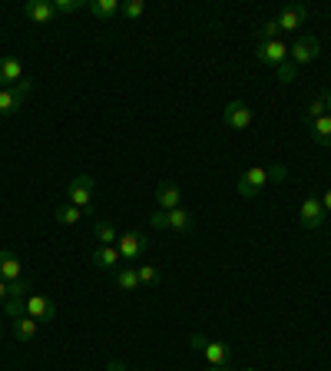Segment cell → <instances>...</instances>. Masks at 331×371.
<instances>
[{"label": "cell", "instance_id": "cell-21", "mask_svg": "<svg viewBox=\"0 0 331 371\" xmlns=\"http://www.w3.org/2000/svg\"><path fill=\"white\" fill-rule=\"evenodd\" d=\"M53 219H57L60 226H77V222L83 219V209H80V206H73V202H63V206H57Z\"/></svg>", "mask_w": 331, "mask_h": 371}, {"label": "cell", "instance_id": "cell-24", "mask_svg": "<svg viewBox=\"0 0 331 371\" xmlns=\"http://www.w3.org/2000/svg\"><path fill=\"white\" fill-rule=\"evenodd\" d=\"M0 309H4V315H7L11 321L23 319V315H27V299H11V295H7V302H4Z\"/></svg>", "mask_w": 331, "mask_h": 371}, {"label": "cell", "instance_id": "cell-6", "mask_svg": "<svg viewBox=\"0 0 331 371\" xmlns=\"http://www.w3.org/2000/svg\"><path fill=\"white\" fill-rule=\"evenodd\" d=\"M298 222L305 229H321L325 226V206L318 196H305V202L298 206Z\"/></svg>", "mask_w": 331, "mask_h": 371}, {"label": "cell", "instance_id": "cell-25", "mask_svg": "<svg viewBox=\"0 0 331 371\" xmlns=\"http://www.w3.org/2000/svg\"><path fill=\"white\" fill-rule=\"evenodd\" d=\"M30 292H33V282H30V278H23V275L7 285V295H11V299H27Z\"/></svg>", "mask_w": 331, "mask_h": 371}, {"label": "cell", "instance_id": "cell-36", "mask_svg": "<svg viewBox=\"0 0 331 371\" xmlns=\"http://www.w3.org/2000/svg\"><path fill=\"white\" fill-rule=\"evenodd\" d=\"M106 371H126V365L123 361H106Z\"/></svg>", "mask_w": 331, "mask_h": 371}, {"label": "cell", "instance_id": "cell-13", "mask_svg": "<svg viewBox=\"0 0 331 371\" xmlns=\"http://www.w3.org/2000/svg\"><path fill=\"white\" fill-rule=\"evenodd\" d=\"M156 202H159L162 212H169V209H179L182 189H179L176 183H159V186H156Z\"/></svg>", "mask_w": 331, "mask_h": 371}, {"label": "cell", "instance_id": "cell-39", "mask_svg": "<svg viewBox=\"0 0 331 371\" xmlns=\"http://www.w3.org/2000/svg\"><path fill=\"white\" fill-rule=\"evenodd\" d=\"M206 371H235V368H229V365H209Z\"/></svg>", "mask_w": 331, "mask_h": 371}, {"label": "cell", "instance_id": "cell-41", "mask_svg": "<svg viewBox=\"0 0 331 371\" xmlns=\"http://www.w3.org/2000/svg\"><path fill=\"white\" fill-rule=\"evenodd\" d=\"M0 338H4V325H0Z\"/></svg>", "mask_w": 331, "mask_h": 371}, {"label": "cell", "instance_id": "cell-42", "mask_svg": "<svg viewBox=\"0 0 331 371\" xmlns=\"http://www.w3.org/2000/svg\"><path fill=\"white\" fill-rule=\"evenodd\" d=\"M245 371H259V368H245Z\"/></svg>", "mask_w": 331, "mask_h": 371}, {"label": "cell", "instance_id": "cell-1", "mask_svg": "<svg viewBox=\"0 0 331 371\" xmlns=\"http://www.w3.org/2000/svg\"><path fill=\"white\" fill-rule=\"evenodd\" d=\"M265 186H269V169H265V166H249V169L239 176L235 193H239L242 199H255Z\"/></svg>", "mask_w": 331, "mask_h": 371}, {"label": "cell", "instance_id": "cell-17", "mask_svg": "<svg viewBox=\"0 0 331 371\" xmlns=\"http://www.w3.org/2000/svg\"><path fill=\"white\" fill-rule=\"evenodd\" d=\"M120 7H123L120 0H90V4H86V11H90L96 21H113V17L120 13Z\"/></svg>", "mask_w": 331, "mask_h": 371}, {"label": "cell", "instance_id": "cell-9", "mask_svg": "<svg viewBox=\"0 0 331 371\" xmlns=\"http://www.w3.org/2000/svg\"><path fill=\"white\" fill-rule=\"evenodd\" d=\"M23 80V63L17 57H0V90H13Z\"/></svg>", "mask_w": 331, "mask_h": 371}, {"label": "cell", "instance_id": "cell-30", "mask_svg": "<svg viewBox=\"0 0 331 371\" xmlns=\"http://www.w3.org/2000/svg\"><path fill=\"white\" fill-rule=\"evenodd\" d=\"M140 268V285H159V272L152 266H136Z\"/></svg>", "mask_w": 331, "mask_h": 371}, {"label": "cell", "instance_id": "cell-4", "mask_svg": "<svg viewBox=\"0 0 331 371\" xmlns=\"http://www.w3.org/2000/svg\"><path fill=\"white\" fill-rule=\"evenodd\" d=\"M67 199H70L73 206H80L90 212V199H93V176H73L70 186H67Z\"/></svg>", "mask_w": 331, "mask_h": 371}, {"label": "cell", "instance_id": "cell-28", "mask_svg": "<svg viewBox=\"0 0 331 371\" xmlns=\"http://www.w3.org/2000/svg\"><path fill=\"white\" fill-rule=\"evenodd\" d=\"M53 7H57V13H77L86 7V0H53Z\"/></svg>", "mask_w": 331, "mask_h": 371}, {"label": "cell", "instance_id": "cell-20", "mask_svg": "<svg viewBox=\"0 0 331 371\" xmlns=\"http://www.w3.org/2000/svg\"><path fill=\"white\" fill-rule=\"evenodd\" d=\"M116 285L123 292H136L140 289V268L136 266H120L116 268Z\"/></svg>", "mask_w": 331, "mask_h": 371}, {"label": "cell", "instance_id": "cell-27", "mask_svg": "<svg viewBox=\"0 0 331 371\" xmlns=\"http://www.w3.org/2000/svg\"><path fill=\"white\" fill-rule=\"evenodd\" d=\"M120 13L123 17H130V21H140L142 13H146V4H142V0H126V4L120 7Z\"/></svg>", "mask_w": 331, "mask_h": 371}, {"label": "cell", "instance_id": "cell-12", "mask_svg": "<svg viewBox=\"0 0 331 371\" xmlns=\"http://www.w3.org/2000/svg\"><path fill=\"white\" fill-rule=\"evenodd\" d=\"M23 17L37 23H50L57 17V7H53V0H27L23 4Z\"/></svg>", "mask_w": 331, "mask_h": 371}, {"label": "cell", "instance_id": "cell-34", "mask_svg": "<svg viewBox=\"0 0 331 371\" xmlns=\"http://www.w3.org/2000/svg\"><path fill=\"white\" fill-rule=\"evenodd\" d=\"M152 226H156V229H166V212H156V216H152Z\"/></svg>", "mask_w": 331, "mask_h": 371}, {"label": "cell", "instance_id": "cell-32", "mask_svg": "<svg viewBox=\"0 0 331 371\" xmlns=\"http://www.w3.org/2000/svg\"><path fill=\"white\" fill-rule=\"evenodd\" d=\"M13 93H17V96H21L23 103H27V96L33 93V80H27V76H23V80L17 83V86H13Z\"/></svg>", "mask_w": 331, "mask_h": 371}, {"label": "cell", "instance_id": "cell-2", "mask_svg": "<svg viewBox=\"0 0 331 371\" xmlns=\"http://www.w3.org/2000/svg\"><path fill=\"white\" fill-rule=\"evenodd\" d=\"M255 60H259L262 67H275V70H279L281 63L288 60V43H285V40L255 43Z\"/></svg>", "mask_w": 331, "mask_h": 371}, {"label": "cell", "instance_id": "cell-26", "mask_svg": "<svg viewBox=\"0 0 331 371\" xmlns=\"http://www.w3.org/2000/svg\"><path fill=\"white\" fill-rule=\"evenodd\" d=\"M325 113H328V106H325V100H321V96H318V100H311V103L305 106V126H308V123H315V120H321Z\"/></svg>", "mask_w": 331, "mask_h": 371}, {"label": "cell", "instance_id": "cell-8", "mask_svg": "<svg viewBox=\"0 0 331 371\" xmlns=\"http://www.w3.org/2000/svg\"><path fill=\"white\" fill-rule=\"evenodd\" d=\"M305 17H308V7H305V4H288V7H281V13L275 21H279L281 33H288V30H298L301 23H305Z\"/></svg>", "mask_w": 331, "mask_h": 371}, {"label": "cell", "instance_id": "cell-7", "mask_svg": "<svg viewBox=\"0 0 331 371\" xmlns=\"http://www.w3.org/2000/svg\"><path fill=\"white\" fill-rule=\"evenodd\" d=\"M318 53H321V47L315 37H298V40L288 47V60L295 63V67H305V63H311Z\"/></svg>", "mask_w": 331, "mask_h": 371}, {"label": "cell", "instance_id": "cell-35", "mask_svg": "<svg viewBox=\"0 0 331 371\" xmlns=\"http://www.w3.org/2000/svg\"><path fill=\"white\" fill-rule=\"evenodd\" d=\"M202 345H206V335H192V348L202 351Z\"/></svg>", "mask_w": 331, "mask_h": 371}, {"label": "cell", "instance_id": "cell-11", "mask_svg": "<svg viewBox=\"0 0 331 371\" xmlns=\"http://www.w3.org/2000/svg\"><path fill=\"white\" fill-rule=\"evenodd\" d=\"M23 275V266H21V256L13 252V249H0V278L11 285L17 278Z\"/></svg>", "mask_w": 331, "mask_h": 371}, {"label": "cell", "instance_id": "cell-40", "mask_svg": "<svg viewBox=\"0 0 331 371\" xmlns=\"http://www.w3.org/2000/svg\"><path fill=\"white\" fill-rule=\"evenodd\" d=\"M325 106H328V113H331V90H328V96H325Z\"/></svg>", "mask_w": 331, "mask_h": 371}, {"label": "cell", "instance_id": "cell-18", "mask_svg": "<svg viewBox=\"0 0 331 371\" xmlns=\"http://www.w3.org/2000/svg\"><path fill=\"white\" fill-rule=\"evenodd\" d=\"M37 325L40 321H33L30 315H23V319H13L11 321V335L17 341H33V335H37Z\"/></svg>", "mask_w": 331, "mask_h": 371}, {"label": "cell", "instance_id": "cell-33", "mask_svg": "<svg viewBox=\"0 0 331 371\" xmlns=\"http://www.w3.org/2000/svg\"><path fill=\"white\" fill-rule=\"evenodd\" d=\"M285 176V166H271L269 169V179H281Z\"/></svg>", "mask_w": 331, "mask_h": 371}, {"label": "cell", "instance_id": "cell-38", "mask_svg": "<svg viewBox=\"0 0 331 371\" xmlns=\"http://www.w3.org/2000/svg\"><path fill=\"white\" fill-rule=\"evenodd\" d=\"M4 302H7V282L0 278V305H4Z\"/></svg>", "mask_w": 331, "mask_h": 371}, {"label": "cell", "instance_id": "cell-29", "mask_svg": "<svg viewBox=\"0 0 331 371\" xmlns=\"http://www.w3.org/2000/svg\"><path fill=\"white\" fill-rule=\"evenodd\" d=\"M279 21H269V23H262L259 27V43H265V40H279Z\"/></svg>", "mask_w": 331, "mask_h": 371}, {"label": "cell", "instance_id": "cell-10", "mask_svg": "<svg viewBox=\"0 0 331 371\" xmlns=\"http://www.w3.org/2000/svg\"><path fill=\"white\" fill-rule=\"evenodd\" d=\"M116 249H120L123 262H136V258H140L142 252H146V239H142L140 232H126V236H120Z\"/></svg>", "mask_w": 331, "mask_h": 371}, {"label": "cell", "instance_id": "cell-22", "mask_svg": "<svg viewBox=\"0 0 331 371\" xmlns=\"http://www.w3.org/2000/svg\"><path fill=\"white\" fill-rule=\"evenodd\" d=\"M93 239H96L100 246H116V242H120V232H116L106 219H100V222L93 226Z\"/></svg>", "mask_w": 331, "mask_h": 371}, {"label": "cell", "instance_id": "cell-23", "mask_svg": "<svg viewBox=\"0 0 331 371\" xmlns=\"http://www.w3.org/2000/svg\"><path fill=\"white\" fill-rule=\"evenodd\" d=\"M21 106H23V100L13 90H0V116L21 113Z\"/></svg>", "mask_w": 331, "mask_h": 371}, {"label": "cell", "instance_id": "cell-3", "mask_svg": "<svg viewBox=\"0 0 331 371\" xmlns=\"http://www.w3.org/2000/svg\"><path fill=\"white\" fill-rule=\"evenodd\" d=\"M27 315H30L33 321H40V325H50V321H57V302L47 299V295H27Z\"/></svg>", "mask_w": 331, "mask_h": 371}, {"label": "cell", "instance_id": "cell-31", "mask_svg": "<svg viewBox=\"0 0 331 371\" xmlns=\"http://www.w3.org/2000/svg\"><path fill=\"white\" fill-rule=\"evenodd\" d=\"M295 73H298V67H295L291 60H285V63L279 67V80H281V83H291V80H295Z\"/></svg>", "mask_w": 331, "mask_h": 371}, {"label": "cell", "instance_id": "cell-14", "mask_svg": "<svg viewBox=\"0 0 331 371\" xmlns=\"http://www.w3.org/2000/svg\"><path fill=\"white\" fill-rule=\"evenodd\" d=\"M120 262H123V256H120V249L116 246H100L96 252H93V266L103 268V272H116Z\"/></svg>", "mask_w": 331, "mask_h": 371}, {"label": "cell", "instance_id": "cell-15", "mask_svg": "<svg viewBox=\"0 0 331 371\" xmlns=\"http://www.w3.org/2000/svg\"><path fill=\"white\" fill-rule=\"evenodd\" d=\"M202 355H206V361H209V365H229V358H232L229 345H225V341H212V338H206V345H202Z\"/></svg>", "mask_w": 331, "mask_h": 371}, {"label": "cell", "instance_id": "cell-19", "mask_svg": "<svg viewBox=\"0 0 331 371\" xmlns=\"http://www.w3.org/2000/svg\"><path fill=\"white\" fill-rule=\"evenodd\" d=\"M308 133H311V139H315L318 146H331V113H325L321 120L308 123Z\"/></svg>", "mask_w": 331, "mask_h": 371}, {"label": "cell", "instance_id": "cell-5", "mask_svg": "<svg viewBox=\"0 0 331 371\" xmlns=\"http://www.w3.org/2000/svg\"><path fill=\"white\" fill-rule=\"evenodd\" d=\"M222 120H225V126L229 130H245V126H252V106L242 103V100H232V103H225V110H222Z\"/></svg>", "mask_w": 331, "mask_h": 371}, {"label": "cell", "instance_id": "cell-37", "mask_svg": "<svg viewBox=\"0 0 331 371\" xmlns=\"http://www.w3.org/2000/svg\"><path fill=\"white\" fill-rule=\"evenodd\" d=\"M321 206H325V212H331V189H325V199H321Z\"/></svg>", "mask_w": 331, "mask_h": 371}, {"label": "cell", "instance_id": "cell-16", "mask_svg": "<svg viewBox=\"0 0 331 371\" xmlns=\"http://www.w3.org/2000/svg\"><path fill=\"white\" fill-rule=\"evenodd\" d=\"M166 229H172V232H179V236H186V232H192V212H186V209H169L166 212Z\"/></svg>", "mask_w": 331, "mask_h": 371}]
</instances>
